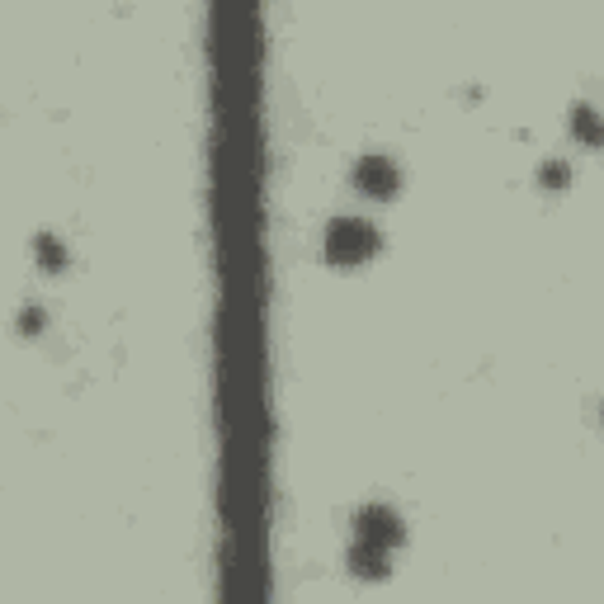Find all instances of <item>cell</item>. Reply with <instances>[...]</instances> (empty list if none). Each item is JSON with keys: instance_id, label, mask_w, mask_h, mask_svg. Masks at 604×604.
I'll return each mask as SVG.
<instances>
[{"instance_id": "cell-5", "label": "cell", "mask_w": 604, "mask_h": 604, "mask_svg": "<svg viewBox=\"0 0 604 604\" xmlns=\"http://www.w3.org/2000/svg\"><path fill=\"white\" fill-rule=\"evenodd\" d=\"M34 251L48 260V269H62V265H67V251H62V246H57V236H48V232L34 241Z\"/></svg>"}, {"instance_id": "cell-2", "label": "cell", "mask_w": 604, "mask_h": 604, "mask_svg": "<svg viewBox=\"0 0 604 604\" xmlns=\"http://www.w3.org/2000/svg\"><path fill=\"white\" fill-rule=\"evenodd\" d=\"M354 529H359L354 543H369V548H383V553H392V548L402 543V520H397L392 505H364L359 520H354Z\"/></svg>"}, {"instance_id": "cell-6", "label": "cell", "mask_w": 604, "mask_h": 604, "mask_svg": "<svg viewBox=\"0 0 604 604\" xmlns=\"http://www.w3.org/2000/svg\"><path fill=\"white\" fill-rule=\"evenodd\" d=\"M19 331H43V312H38V307H29V312L19 317Z\"/></svg>"}, {"instance_id": "cell-1", "label": "cell", "mask_w": 604, "mask_h": 604, "mask_svg": "<svg viewBox=\"0 0 604 604\" xmlns=\"http://www.w3.org/2000/svg\"><path fill=\"white\" fill-rule=\"evenodd\" d=\"M383 246V236L373 222H359V218H340L331 222V232H326V255H331V265H364L373 251Z\"/></svg>"}, {"instance_id": "cell-3", "label": "cell", "mask_w": 604, "mask_h": 604, "mask_svg": "<svg viewBox=\"0 0 604 604\" xmlns=\"http://www.w3.org/2000/svg\"><path fill=\"white\" fill-rule=\"evenodd\" d=\"M354 185L373 194V199H392L397 189H402V170L392 156L383 151H369V156H359V166H354Z\"/></svg>"}, {"instance_id": "cell-4", "label": "cell", "mask_w": 604, "mask_h": 604, "mask_svg": "<svg viewBox=\"0 0 604 604\" xmlns=\"http://www.w3.org/2000/svg\"><path fill=\"white\" fill-rule=\"evenodd\" d=\"M350 567L359 571V576H387V553L383 548H369V543H354Z\"/></svg>"}]
</instances>
